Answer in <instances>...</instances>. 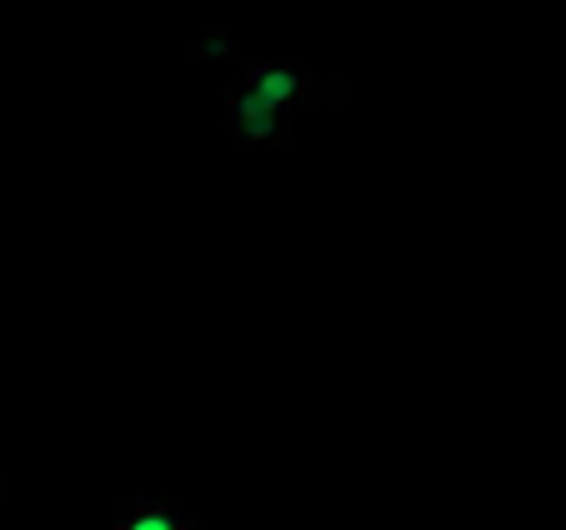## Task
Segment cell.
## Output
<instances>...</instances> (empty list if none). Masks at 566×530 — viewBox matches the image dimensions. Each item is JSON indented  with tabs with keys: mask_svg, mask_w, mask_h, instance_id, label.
<instances>
[{
	"mask_svg": "<svg viewBox=\"0 0 566 530\" xmlns=\"http://www.w3.org/2000/svg\"><path fill=\"white\" fill-rule=\"evenodd\" d=\"M241 85H247L251 96L271 100V106L296 110L301 100L311 96V85H316V75H311L301 61H261V65H251L247 81H241Z\"/></svg>",
	"mask_w": 566,
	"mask_h": 530,
	"instance_id": "7a4b0ae2",
	"label": "cell"
},
{
	"mask_svg": "<svg viewBox=\"0 0 566 530\" xmlns=\"http://www.w3.org/2000/svg\"><path fill=\"white\" fill-rule=\"evenodd\" d=\"M191 520L176 506H160V500H126L116 510V530H186Z\"/></svg>",
	"mask_w": 566,
	"mask_h": 530,
	"instance_id": "3957f363",
	"label": "cell"
},
{
	"mask_svg": "<svg viewBox=\"0 0 566 530\" xmlns=\"http://www.w3.org/2000/svg\"><path fill=\"white\" fill-rule=\"evenodd\" d=\"M226 130H231L235 146L281 150L291 140V110L251 96L247 85H231V96H226Z\"/></svg>",
	"mask_w": 566,
	"mask_h": 530,
	"instance_id": "6da1fadb",
	"label": "cell"
},
{
	"mask_svg": "<svg viewBox=\"0 0 566 530\" xmlns=\"http://www.w3.org/2000/svg\"><path fill=\"white\" fill-rule=\"evenodd\" d=\"M186 530H196V526H186Z\"/></svg>",
	"mask_w": 566,
	"mask_h": 530,
	"instance_id": "277c9868",
	"label": "cell"
}]
</instances>
